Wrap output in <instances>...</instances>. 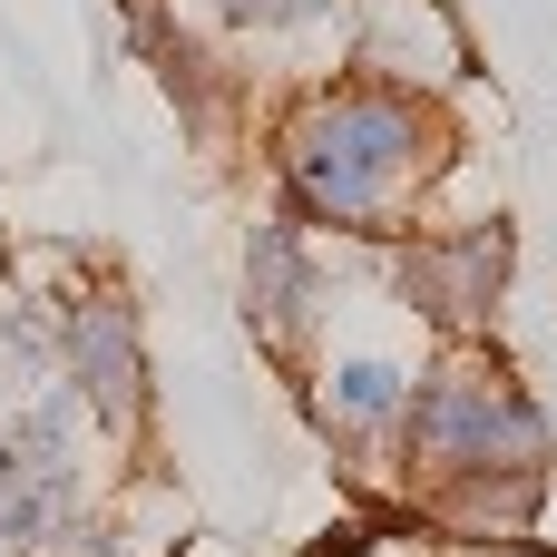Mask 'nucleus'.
<instances>
[{"instance_id": "nucleus-1", "label": "nucleus", "mask_w": 557, "mask_h": 557, "mask_svg": "<svg viewBox=\"0 0 557 557\" xmlns=\"http://www.w3.org/2000/svg\"><path fill=\"white\" fill-rule=\"evenodd\" d=\"M284 166H294V196H304L313 215L372 225V215L431 166V127H421L401 98H382V88H343V98H323V108L294 117Z\"/></svg>"}, {"instance_id": "nucleus-2", "label": "nucleus", "mask_w": 557, "mask_h": 557, "mask_svg": "<svg viewBox=\"0 0 557 557\" xmlns=\"http://www.w3.org/2000/svg\"><path fill=\"white\" fill-rule=\"evenodd\" d=\"M411 411V441L431 450V460H509V470H529L539 450H548V431H539V411L509 392V382H490V372H441L421 401H401Z\"/></svg>"}, {"instance_id": "nucleus-3", "label": "nucleus", "mask_w": 557, "mask_h": 557, "mask_svg": "<svg viewBox=\"0 0 557 557\" xmlns=\"http://www.w3.org/2000/svg\"><path fill=\"white\" fill-rule=\"evenodd\" d=\"M499 274H509V235L499 225H470V235H441V245H411L401 255V294L411 304H431V313H480L490 294H499Z\"/></svg>"}, {"instance_id": "nucleus-4", "label": "nucleus", "mask_w": 557, "mask_h": 557, "mask_svg": "<svg viewBox=\"0 0 557 557\" xmlns=\"http://www.w3.org/2000/svg\"><path fill=\"white\" fill-rule=\"evenodd\" d=\"M69 382H78V401H98L108 421L117 411H137V333H127V313L117 304H88L78 323H69Z\"/></svg>"}, {"instance_id": "nucleus-5", "label": "nucleus", "mask_w": 557, "mask_h": 557, "mask_svg": "<svg viewBox=\"0 0 557 557\" xmlns=\"http://www.w3.org/2000/svg\"><path fill=\"white\" fill-rule=\"evenodd\" d=\"M245 294H255V313H264V323H294V313L313 304V274H304V255H294V235H284V225H255Z\"/></svg>"}, {"instance_id": "nucleus-6", "label": "nucleus", "mask_w": 557, "mask_h": 557, "mask_svg": "<svg viewBox=\"0 0 557 557\" xmlns=\"http://www.w3.org/2000/svg\"><path fill=\"white\" fill-rule=\"evenodd\" d=\"M333 401H343L352 421H392L411 392H401V372H392V362H343V372H333Z\"/></svg>"}, {"instance_id": "nucleus-7", "label": "nucleus", "mask_w": 557, "mask_h": 557, "mask_svg": "<svg viewBox=\"0 0 557 557\" xmlns=\"http://www.w3.org/2000/svg\"><path fill=\"white\" fill-rule=\"evenodd\" d=\"M39 529H49V490H29L20 470H0V557H20Z\"/></svg>"}, {"instance_id": "nucleus-8", "label": "nucleus", "mask_w": 557, "mask_h": 557, "mask_svg": "<svg viewBox=\"0 0 557 557\" xmlns=\"http://www.w3.org/2000/svg\"><path fill=\"white\" fill-rule=\"evenodd\" d=\"M235 20H264V29H304V20H333L343 0H225Z\"/></svg>"}, {"instance_id": "nucleus-9", "label": "nucleus", "mask_w": 557, "mask_h": 557, "mask_svg": "<svg viewBox=\"0 0 557 557\" xmlns=\"http://www.w3.org/2000/svg\"><path fill=\"white\" fill-rule=\"evenodd\" d=\"M450 557H539V548H450Z\"/></svg>"}]
</instances>
